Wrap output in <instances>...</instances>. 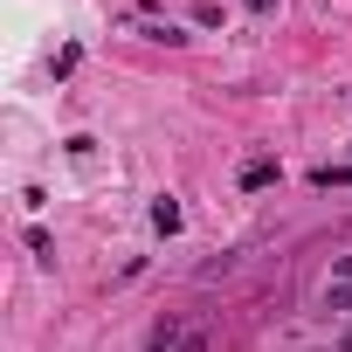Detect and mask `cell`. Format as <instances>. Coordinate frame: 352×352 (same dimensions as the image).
<instances>
[{
	"label": "cell",
	"instance_id": "1",
	"mask_svg": "<svg viewBox=\"0 0 352 352\" xmlns=\"http://www.w3.org/2000/svg\"><path fill=\"white\" fill-rule=\"evenodd\" d=\"M152 228L159 235H180V201H152Z\"/></svg>",
	"mask_w": 352,
	"mask_h": 352
},
{
	"label": "cell",
	"instance_id": "2",
	"mask_svg": "<svg viewBox=\"0 0 352 352\" xmlns=\"http://www.w3.org/2000/svg\"><path fill=\"white\" fill-rule=\"evenodd\" d=\"M270 180H276V159H249L242 166V187H270Z\"/></svg>",
	"mask_w": 352,
	"mask_h": 352
},
{
	"label": "cell",
	"instance_id": "3",
	"mask_svg": "<svg viewBox=\"0 0 352 352\" xmlns=\"http://www.w3.org/2000/svg\"><path fill=\"white\" fill-rule=\"evenodd\" d=\"M311 180H318V187H345V180H352V166H318Z\"/></svg>",
	"mask_w": 352,
	"mask_h": 352
},
{
	"label": "cell",
	"instance_id": "4",
	"mask_svg": "<svg viewBox=\"0 0 352 352\" xmlns=\"http://www.w3.org/2000/svg\"><path fill=\"white\" fill-rule=\"evenodd\" d=\"M166 352H208V331H187L180 345H166Z\"/></svg>",
	"mask_w": 352,
	"mask_h": 352
},
{
	"label": "cell",
	"instance_id": "5",
	"mask_svg": "<svg viewBox=\"0 0 352 352\" xmlns=\"http://www.w3.org/2000/svg\"><path fill=\"white\" fill-rule=\"evenodd\" d=\"M242 8H256V14H270V8H276V0H242Z\"/></svg>",
	"mask_w": 352,
	"mask_h": 352
},
{
	"label": "cell",
	"instance_id": "6",
	"mask_svg": "<svg viewBox=\"0 0 352 352\" xmlns=\"http://www.w3.org/2000/svg\"><path fill=\"white\" fill-rule=\"evenodd\" d=\"M338 276H345V283H352V256H338Z\"/></svg>",
	"mask_w": 352,
	"mask_h": 352
},
{
	"label": "cell",
	"instance_id": "7",
	"mask_svg": "<svg viewBox=\"0 0 352 352\" xmlns=\"http://www.w3.org/2000/svg\"><path fill=\"white\" fill-rule=\"evenodd\" d=\"M345 352H352V331H345Z\"/></svg>",
	"mask_w": 352,
	"mask_h": 352
}]
</instances>
